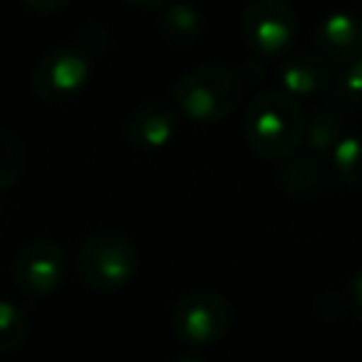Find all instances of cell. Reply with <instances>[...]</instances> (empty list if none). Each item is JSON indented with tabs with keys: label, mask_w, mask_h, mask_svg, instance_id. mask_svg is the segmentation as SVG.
Returning <instances> with one entry per match:
<instances>
[{
	"label": "cell",
	"mask_w": 362,
	"mask_h": 362,
	"mask_svg": "<svg viewBox=\"0 0 362 362\" xmlns=\"http://www.w3.org/2000/svg\"><path fill=\"white\" fill-rule=\"evenodd\" d=\"M105 40L102 28L90 25L80 33L75 42L57 45L45 52L33 72V87L37 97L52 105L75 100L90 82L92 57L105 47Z\"/></svg>",
	"instance_id": "cell-2"
},
{
	"label": "cell",
	"mask_w": 362,
	"mask_h": 362,
	"mask_svg": "<svg viewBox=\"0 0 362 362\" xmlns=\"http://www.w3.org/2000/svg\"><path fill=\"white\" fill-rule=\"evenodd\" d=\"M248 47L263 57L283 52L298 35V18L286 0H251L241 18Z\"/></svg>",
	"instance_id": "cell-6"
},
{
	"label": "cell",
	"mask_w": 362,
	"mask_h": 362,
	"mask_svg": "<svg viewBox=\"0 0 362 362\" xmlns=\"http://www.w3.org/2000/svg\"><path fill=\"white\" fill-rule=\"evenodd\" d=\"M345 139L342 136L340 117L332 112H317L308 119L305 129V144L315 154H325V151H335V146Z\"/></svg>",
	"instance_id": "cell-14"
},
{
	"label": "cell",
	"mask_w": 362,
	"mask_h": 362,
	"mask_svg": "<svg viewBox=\"0 0 362 362\" xmlns=\"http://www.w3.org/2000/svg\"><path fill=\"white\" fill-rule=\"evenodd\" d=\"M337 174L317 156H291L278 166V184L298 199H320L335 184Z\"/></svg>",
	"instance_id": "cell-10"
},
{
	"label": "cell",
	"mask_w": 362,
	"mask_h": 362,
	"mask_svg": "<svg viewBox=\"0 0 362 362\" xmlns=\"http://www.w3.org/2000/svg\"><path fill=\"white\" fill-rule=\"evenodd\" d=\"M335 174L347 187L362 189V134L345 136L332 151Z\"/></svg>",
	"instance_id": "cell-15"
},
{
	"label": "cell",
	"mask_w": 362,
	"mask_h": 362,
	"mask_svg": "<svg viewBox=\"0 0 362 362\" xmlns=\"http://www.w3.org/2000/svg\"><path fill=\"white\" fill-rule=\"evenodd\" d=\"M347 300H350V308L355 313V317L362 322V271L352 278L350 283V293H347Z\"/></svg>",
	"instance_id": "cell-19"
},
{
	"label": "cell",
	"mask_w": 362,
	"mask_h": 362,
	"mask_svg": "<svg viewBox=\"0 0 362 362\" xmlns=\"http://www.w3.org/2000/svg\"><path fill=\"white\" fill-rule=\"evenodd\" d=\"M241 75L223 62L197 67L181 77L174 87V102L181 115L199 124H216L231 117L241 102Z\"/></svg>",
	"instance_id": "cell-3"
},
{
	"label": "cell",
	"mask_w": 362,
	"mask_h": 362,
	"mask_svg": "<svg viewBox=\"0 0 362 362\" xmlns=\"http://www.w3.org/2000/svg\"><path fill=\"white\" fill-rule=\"evenodd\" d=\"M315 50L327 62L352 65L362 60V23L347 13H332L315 30Z\"/></svg>",
	"instance_id": "cell-9"
},
{
	"label": "cell",
	"mask_w": 362,
	"mask_h": 362,
	"mask_svg": "<svg viewBox=\"0 0 362 362\" xmlns=\"http://www.w3.org/2000/svg\"><path fill=\"white\" fill-rule=\"evenodd\" d=\"M28 332H30V322H28L25 313L16 303L0 298V352L11 355V352L21 350L28 340Z\"/></svg>",
	"instance_id": "cell-13"
},
{
	"label": "cell",
	"mask_w": 362,
	"mask_h": 362,
	"mask_svg": "<svg viewBox=\"0 0 362 362\" xmlns=\"http://www.w3.org/2000/svg\"><path fill=\"white\" fill-rule=\"evenodd\" d=\"M23 169H25V149H23L21 136L0 129V192L18 184Z\"/></svg>",
	"instance_id": "cell-16"
},
{
	"label": "cell",
	"mask_w": 362,
	"mask_h": 362,
	"mask_svg": "<svg viewBox=\"0 0 362 362\" xmlns=\"http://www.w3.org/2000/svg\"><path fill=\"white\" fill-rule=\"evenodd\" d=\"M23 3H25L30 11L50 16V13H57V11H62V8H67L72 0H23Z\"/></svg>",
	"instance_id": "cell-18"
},
{
	"label": "cell",
	"mask_w": 362,
	"mask_h": 362,
	"mask_svg": "<svg viewBox=\"0 0 362 362\" xmlns=\"http://www.w3.org/2000/svg\"><path fill=\"white\" fill-rule=\"evenodd\" d=\"M308 119L303 107L286 90H266L246 110L243 134L261 159L286 161L305 141Z\"/></svg>",
	"instance_id": "cell-1"
},
{
	"label": "cell",
	"mask_w": 362,
	"mask_h": 362,
	"mask_svg": "<svg viewBox=\"0 0 362 362\" xmlns=\"http://www.w3.org/2000/svg\"><path fill=\"white\" fill-rule=\"evenodd\" d=\"M330 92L342 105L362 107V60L347 65L345 70H342V75L332 82Z\"/></svg>",
	"instance_id": "cell-17"
},
{
	"label": "cell",
	"mask_w": 362,
	"mask_h": 362,
	"mask_svg": "<svg viewBox=\"0 0 362 362\" xmlns=\"http://www.w3.org/2000/svg\"><path fill=\"white\" fill-rule=\"evenodd\" d=\"M176 129V112L166 102H141L124 119V136L136 149H161L174 139Z\"/></svg>",
	"instance_id": "cell-8"
},
{
	"label": "cell",
	"mask_w": 362,
	"mask_h": 362,
	"mask_svg": "<svg viewBox=\"0 0 362 362\" xmlns=\"http://www.w3.org/2000/svg\"><path fill=\"white\" fill-rule=\"evenodd\" d=\"M233 310L223 296L214 291H192L176 300L171 310V327L187 345L206 347L228 332Z\"/></svg>",
	"instance_id": "cell-5"
},
{
	"label": "cell",
	"mask_w": 362,
	"mask_h": 362,
	"mask_svg": "<svg viewBox=\"0 0 362 362\" xmlns=\"http://www.w3.org/2000/svg\"><path fill=\"white\" fill-rule=\"evenodd\" d=\"M174 362H204L199 355H184V357H179V360H174Z\"/></svg>",
	"instance_id": "cell-21"
},
{
	"label": "cell",
	"mask_w": 362,
	"mask_h": 362,
	"mask_svg": "<svg viewBox=\"0 0 362 362\" xmlns=\"http://www.w3.org/2000/svg\"><path fill=\"white\" fill-rule=\"evenodd\" d=\"M139 253L119 231H97L80 248V276L95 291H119L134 278Z\"/></svg>",
	"instance_id": "cell-4"
},
{
	"label": "cell",
	"mask_w": 362,
	"mask_h": 362,
	"mask_svg": "<svg viewBox=\"0 0 362 362\" xmlns=\"http://www.w3.org/2000/svg\"><path fill=\"white\" fill-rule=\"evenodd\" d=\"M281 80L288 95L293 97H313L330 92L335 75H332L330 62L317 52H303L283 65Z\"/></svg>",
	"instance_id": "cell-11"
},
{
	"label": "cell",
	"mask_w": 362,
	"mask_h": 362,
	"mask_svg": "<svg viewBox=\"0 0 362 362\" xmlns=\"http://www.w3.org/2000/svg\"><path fill=\"white\" fill-rule=\"evenodd\" d=\"M13 278L23 296L33 300L52 296L65 278V253L50 238H33L16 256Z\"/></svg>",
	"instance_id": "cell-7"
},
{
	"label": "cell",
	"mask_w": 362,
	"mask_h": 362,
	"mask_svg": "<svg viewBox=\"0 0 362 362\" xmlns=\"http://www.w3.org/2000/svg\"><path fill=\"white\" fill-rule=\"evenodd\" d=\"M129 6H136V8H149V11H154V8H161L166 3V0H127Z\"/></svg>",
	"instance_id": "cell-20"
},
{
	"label": "cell",
	"mask_w": 362,
	"mask_h": 362,
	"mask_svg": "<svg viewBox=\"0 0 362 362\" xmlns=\"http://www.w3.org/2000/svg\"><path fill=\"white\" fill-rule=\"evenodd\" d=\"M202 13L189 3V0H176L171 6L161 11L159 18V30L174 45H189L202 35Z\"/></svg>",
	"instance_id": "cell-12"
}]
</instances>
